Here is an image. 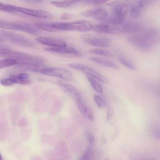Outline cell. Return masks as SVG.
<instances>
[{
    "label": "cell",
    "mask_w": 160,
    "mask_h": 160,
    "mask_svg": "<svg viewBox=\"0 0 160 160\" xmlns=\"http://www.w3.org/2000/svg\"><path fill=\"white\" fill-rule=\"evenodd\" d=\"M0 39L19 46L33 47L35 43L31 40L20 34L6 31L0 32Z\"/></svg>",
    "instance_id": "6da1fadb"
},
{
    "label": "cell",
    "mask_w": 160,
    "mask_h": 160,
    "mask_svg": "<svg viewBox=\"0 0 160 160\" xmlns=\"http://www.w3.org/2000/svg\"><path fill=\"white\" fill-rule=\"evenodd\" d=\"M0 27L4 29L19 30L34 35L37 34L38 32L37 27L23 22H9L1 20Z\"/></svg>",
    "instance_id": "7a4b0ae2"
},
{
    "label": "cell",
    "mask_w": 160,
    "mask_h": 160,
    "mask_svg": "<svg viewBox=\"0 0 160 160\" xmlns=\"http://www.w3.org/2000/svg\"><path fill=\"white\" fill-rule=\"evenodd\" d=\"M40 73L48 76L58 78L64 80L70 81L73 79L72 72L68 69L62 68H49L42 69Z\"/></svg>",
    "instance_id": "3957f363"
},
{
    "label": "cell",
    "mask_w": 160,
    "mask_h": 160,
    "mask_svg": "<svg viewBox=\"0 0 160 160\" xmlns=\"http://www.w3.org/2000/svg\"><path fill=\"white\" fill-rule=\"evenodd\" d=\"M44 50L49 52L60 55L67 58H81V53L76 49L71 47H47Z\"/></svg>",
    "instance_id": "277c9868"
},
{
    "label": "cell",
    "mask_w": 160,
    "mask_h": 160,
    "mask_svg": "<svg viewBox=\"0 0 160 160\" xmlns=\"http://www.w3.org/2000/svg\"><path fill=\"white\" fill-rule=\"evenodd\" d=\"M128 39L130 43L141 50L148 51L152 46V43L142 33L130 36Z\"/></svg>",
    "instance_id": "5b68a950"
},
{
    "label": "cell",
    "mask_w": 160,
    "mask_h": 160,
    "mask_svg": "<svg viewBox=\"0 0 160 160\" xmlns=\"http://www.w3.org/2000/svg\"><path fill=\"white\" fill-rule=\"evenodd\" d=\"M8 6L14 11L25 14L42 18H50L53 16L49 12L42 10H34L12 5L7 4Z\"/></svg>",
    "instance_id": "8992f818"
},
{
    "label": "cell",
    "mask_w": 160,
    "mask_h": 160,
    "mask_svg": "<svg viewBox=\"0 0 160 160\" xmlns=\"http://www.w3.org/2000/svg\"><path fill=\"white\" fill-rule=\"evenodd\" d=\"M36 40L39 43L47 47H61L67 46V42L65 40L59 38L40 37L37 38Z\"/></svg>",
    "instance_id": "52a82bcc"
},
{
    "label": "cell",
    "mask_w": 160,
    "mask_h": 160,
    "mask_svg": "<svg viewBox=\"0 0 160 160\" xmlns=\"http://www.w3.org/2000/svg\"><path fill=\"white\" fill-rule=\"evenodd\" d=\"M93 25L89 21L81 20L70 23L69 30L86 32L92 28Z\"/></svg>",
    "instance_id": "ba28073f"
},
{
    "label": "cell",
    "mask_w": 160,
    "mask_h": 160,
    "mask_svg": "<svg viewBox=\"0 0 160 160\" xmlns=\"http://www.w3.org/2000/svg\"><path fill=\"white\" fill-rule=\"evenodd\" d=\"M109 6L113 7V14L125 18L128 10L127 4L116 1L108 4Z\"/></svg>",
    "instance_id": "9c48e42d"
},
{
    "label": "cell",
    "mask_w": 160,
    "mask_h": 160,
    "mask_svg": "<svg viewBox=\"0 0 160 160\" xmlns=\"http://www.w3.org/2000/svg\"><path fill=\"white\" fill-rule=\"evenodd\" d=\"M78 108L80 112L91 121L94 119L93 113L91 109L86 105L82 99L80 97L76 99Z\"/></svg>",
    "instance_id": "30bf717a"
},
{
    "label": "cell",
    "mask_w": 160,
    "mask_h": 160,
    "mask_svg": "<svg viewBox=\"0 0 160 160\" xmlns=\"http://www.w3.org/2000/svg\"><path fill=\"white\" fill-rule=\"evenodd\" d=\"M122 30L125 32L133 33L141 31L142 27L133 22H126L123 23L122 26Z\"/></svg>",
    "instance_id": "8fae6325"
},
{
    "label": "cell",
    "mask_w": 160,
    "mask_h": 160,
    "mask_svg": "<svg viewBox=\"0 0 160 160\" xmlns=\"http://www.w3.org/2000/svg\"><path fill=\"white\" fill-rule=\"evenodd\" d=\"M88 43L97 47H108L110 45V40L107 38H96L93 36Z\"/></svg>",
    "instance_id": "7c38bea8"
},
{
    "label": "cell",
    "mask_w": 160,
    "mask_h": 160,
    "mask_svg": "<svg viewBox=\"0 0 160 160\" xmlns=\"http://www.w3.org/2000/svg\"><path fill=\"white\" fill-rule=\"evenodd\" d=\"M82 72L87 75L96 78L102 82L106 83L108 82L106 78L91 68L85 66Z\"/></svg>",
    "instance_id": "4fadbf2b"
},
{
    "label": "cell",
    "mask_w": 160,
    "mask_h": 160,
    "mask_svg": "<svg viewBox=\"0 0 160 160\" xmlns=\"http://www.w3.org/2000/svg\"><path fill=\"white\" fill-rule=\"evenodd\" d=\"M15 83L21 84H28L30 83L31 81L29 78L28 75L26 73H21L18 75H11L9 77Z\"/></svg>",
    "instance_id": "5bb4252c"
},
{
    "label": "cell",
    "mask_w": 160,
    "mask_h": 160,
    "mask_svg": "<svg viewBox=\"0 0 160 160\" xmlns=\"http://www.w3.org/2000/svg\"><path fill=\"white\" fill-rule=\"evenodd\" d=\"M92 28L96 32L100 33L116 34L117 28H110L106 24H98L93 26Z\"/></svg>",
    "instance_id": "9a60e30c"
},
{
    "label": "cell",
    "mask_w": 160,
    "mask_h": 160,
    "mask_svg": "<svg viewBox=\"0 0 160 160\" xmlns=\"http://www.w3.org/2000/svg\"><path fill=\"white\" fill-rule=\"evenodd\" d=\"M89 60L94 62L102 65L112 68L115 70L119 69L118 66L113 62L104 59L97 57H91Z\"/></svg>",
    "instance_id": "2e32d148"
},
{
    "label": "cell",
    "mask_w": 160,
    "mask_h": 160,
    "mask_svg": "<svg viewBox=\"0 0 160 160\" xmlns=\"http://www.w3.org/2000/svg\"><path fill=\"white\" fill-rule=\"evenodd\" d=\"M107 11L103 8H99L94 10L93 17L99 21H103L108 17Z\"/></svg>",
    "instance_id": "e0dca14e"
},
{
    "label": "cell",
    "mask_w": 160,
    "mask_h": 160,
    "mask_svg": "<svg viewBox=\"0 0 160 160\" xmlns=\"http://www.w3.org/2000/svg\"><path fill=\"white\" fill-rule=\"evenodd\" d=\"M57 82L60 86L66 89L75 95L78 96L80 95L81 92L80 91L73 86L69 84L66 83L60 80H58Z\"/></svg>",
    "instance_id": "ac0fdd59"
},
{
    "label": "cell",
    "mask_w": 160,
    "mask_h": 160,
    "mask_svg": "<svg viewBox=\"0 0 160 160\" xmlns=\"http://www.w3.org/2000/svg\"><path fill=\"white\" fill-rule=\"evenodd\" d=\"M34 26L38 28L47 32H53L58 31L53 28L51 26V23L43 22H37L34 23Z\"/></svg>",
    "instance_id": "d6986e66"
},
{
    "label": "cell",
    "mask_w": 160,
    "mask_h": 160,
    "mask_svg": "<svg viewBox=\"0 0 160 160\" xmlns=\"http://www.w3.org/2000/svg\"><path fill=\"white\" fill-rule=\"evenodd\" d=\"M16 60L12 58H6L0 61V68L2 69L17 65Z\"/></svg>",
    "instance_id": "ffe728a7"
},
{
    "label": "cell",
    "mask_w": 160,
    "mask_h": 160,
    "mask_svg": "<svg viewBox=\"0 0 160 160\" xmlns=\"http://www.w3.org/2000/svg\"><path fill=\"white\" fill-rule=\"evenodd\" d=\"M94 150L91 146H89L79 159L80 160H88L91 159L94 155Z\"/></svg>",
    "instance_id": "44dd1931"
},
{
    "label": "cell",
    "mask_w": 160,
    "mask_h": 160,
    "mask_svg": "<svg viewBox=\"0 0 160 160\" xmlns=\"http://www.w3.org/2000/svg\"><path fill=\"white\" fill-rule=\"evenodd\" d=\"M51 26L57 30H69L70 23L54 22L51 23Z\"/></svg>",
    "instance_id": "7402d4cb"
},
{
    "label": "cell",
    "mask_w": 160,
    "mask_h": 160,
    "mask_svg": "<svg viewBox=\"0 0 160 160\" xmlns=\"http://www.w3.org/2000/svg\"><path fill=\"white\" fill-rule=\"evenodd\" d=\"M87 78L90 82L94 90L99 93H102V87L99 83L92 77L87 75Z\"/></svg>",
    "instance_id": "603a6c76"
},
{
    "label": "cell",
    "mask_w": 160,
    "mask_h": 160,
    "mask_svg": "<svg viewBox=\"0 0 160 160\" xmlns=\"http://www.w3.org/2000/svg\"><path fill=\"white\" fill-rule=\"evenodd\" d=\"M124 19V18L113 14L108 20V22L112 25H119L123 23Z\"/></svg>",
    "instance_id": "cb8c5ba5"
},
{
    "label": "cell",
    "mask_w": 160,
    "mask_h": 160,
    "mask_svg": "<svg viewBox=\"0 0 160 160\" xmlns=\"http://www.w3.org/2000/svg\"><path fill=\"white\" fill-rule=\"evenodd\" d=\"M89 52L92 53L102 55L108 58H112L113 57L112 54L109 52L99 49H92L89 50Z\"/></svg>",
    "instance_id": "d4e9b609"
},
{
    "label": "cell",
    "mask_w": 160,
    "mask_h": 160,
    "mask_svg": "<svg viewBox=\"0 0 160 160\" xmlns=\"http://www.w3.org/2000/svg\"><path fill=\"white\" fill-rule=\"evenodd\" d=\"M141 8L135 6H131L130 10V16L133 18H138L140 16L142 12Z\"/></svg>",
    "instance_id": "484cf974"
},
{
    "label": "cell",
    "mask_w": 160,
    "mask_h": 160,
    "mask_svg": "<svg viewBox=\"0 0 160 160\" xmlns=\"http://www.w3.org/2000/svg\"><path fill=\"white\" fill-rule=\"evenodd\" d=\"M119 60L121 63L128 69L132 71L135 70L136 68L135 66L127 59L124 58L120 57Z\"/></svg>",
    "instance_id": "4316f807"
},
{
    "label": "cell",
    "mask_w": 160,
    "mask_h": 160,
    "mask_svg": "<svg viewBox=\"0 0 160 160\" xmlns=\"http://www.w3.org/2000/svg\"><path fill=\"white\" fill-rule=\"evenodd\" d=\"M94 99L99 108H103L105 107L106 105L104 99L101 96L96 95L94 97Z\"/></svg>",
    "instance_id": "83f0119b"
},
{
    "label": "cell",
    "mask_w": 160,
    "mask_h": 160,
    "mask_svg": "<svg viewBox=\"0 0 160 160\" xmlns=\"http://www.w3.org/2000/svg\"><path fill=\"white\" fill-rule=\"evenodd\" d=\"M50 3L53 5L59 8H66L68 7L67 3L65 1H51Z\"/></svg>",
    "instance_id": "f1b7e54d"
},
{
    "label": "cell",
    "mask_w": 160,
    "mask_h": 160,
    "mask_svg": "<svg viewBox=\"0 0 160 160\" xmlns=\"http://www.w3.org/2000/svg\"><path fill=\"white\" fill-rule=\"evenodd\" d=\"M68 66L73 69L82 72L85 66L81 64L70 63L68 64Z\"/></svg>",
    "instance_id": "f546056e"
},
{
    "label": "cell",
    "mask_w": 160,
    "mask_h": 160,
    "mask_svg": "<svg viewBox=\"0 0 160 160\" xmlns=\"http://www.w3.org/2000/svg\"><path fill=\"white\" fill-rule=\"evenodd\" d=\"M0 83L2 85L6 86H11L15 83L10 78L1 79Z\"/></svg>",
    "instance_id": "4dcf8cb0"
},
{
    "label": "cell",
    "mask_w": 160,
    "mask_h": 160,
    "mask_svg": "<svg viewBox=\"0 0 160 160\" xmlns=\"http://www.w3.org/2000/svg\"><path fill=\"white\" fill-rule=\"evenodd\" d=\"M0 9L2 11L9 13H14L16 12V11L10 8L8 6L7 4L1 3H0Z\"/></svg>",
    "instance_id": "1f68e13d"
},
{
    "label": "cell",
    "mask_w": 160,
    "mask_h": 160,
    "mask_svg": "<svg viewBox=\"0 0 160 160\" xmlns=\"http://www.w3.org/2000/svg\"><path fill=\"white\" fill-rule=\"evenodd\" d=\"M94 10H88L82 12L80 13V14L83 16L91 17H93Z\"/></svg>",
    "instance_id": "d6a6232c"
},
{
    "label": "cell",
    "mask_w": 160,
    "mask_h": 160,
    "mask_svg": "<svg viewBox=\"0 0 160 160\" xmlns=\"http://www.w3.org/2000/svg\"><path fill=\"white\" fill-rule=\"evenodd\" d=\"M109 0H85L87 3L92 4H100L104 3Z\"/></svg>",
    "instance_id": "836d02e7"
},
{
    "label": "cell",
    "mask_w": 160,
    "mask_h": 160,
    "mask_svg": "<svg viewBox=\"0 0 160 160\" xmlns=\"http://www.w3.org/2000/svg\"><path fill=\"white\" fill-rule=\"evenodd\" d=\"M87 138L88 141L91 144H93L95 142L96 139L94 135L92 133L88 132Z\"/></svg>",
    "instance_id": "e575fe53"
},
{
    "label": "cell",
    "mask_w": 160,
    "mask_h": 160,
    "mask_svg": "<svg viewBox=\"0 0 160 160\" xmlns=\"http://www.w3.org/2000/svg\"><path fill=\"white\" fill-rule=\"evenodd\" d=\"M73 16L72 14L68 12H63L60 15V18L62 20H67L71 18Z\"/></svg>",
    "instance_id": "d590c367"
},
{
    "label": "cell",
    "mask_w": 160,
    "mask_h": 160,
    "mask_svg": "<svg viewBox=\"0 0 160 160\" xmlns=\"http://www.w3.org/2000/svg\"><path fill=\"white\" fill-rule=\"evenodd\" d=\"M113 115V111L112 109L110 108H108L107 110V119L108 121H110L112 120Z\"/></svg>",
    "instance_id": "8d00e7d4"
},
{
    "label": "cell",
    "mask_w": 160,
    "mask_h": 160,
    "mask_svg": "<svg viewBox=\"0 0 160 160\" xmlns=\"http://www.w3.org/2000/svg\"><path fill=\"white\" fill-rule=\"evenodd\" d=\"M144 7L151 5L157 2L159 0H142Z\"/></svg>",
    "instance_id": "74e56055"
},
{
    "label": "cell",
    "mask_w": 160,
    "mask_h": 160,
    "mask_svg": "<svg viewBox=\"0 0 160 160\" xmlns=\"http://www.w3.org/2000/svg\"><path fill=\"white\" fill-rule=\"evenodd\" d=\"M81 0H65L67 3L68 7L72 5Z\"/></svg>",
    "instance_id": "f35d334b"
},
{
    "label": "cell",
    "mask_w": 160,
    "mask_h": 160,
    "mask_svg": "<svg viewBox=\"0 0 160 160\" xmlns=\"http://www.w3.org/2000/svg\"><path fill=\"white\" fill-rule=\"evenodd\" d=\"M42 1V0H30V2H39Z\"/></svg>",
    "instance_id": "ab89813d"
},
{
    "label": "cell",
    "mask_w": 160,
    "mask_h": 160,
    "mask_svg": "<svg viewBox=\"0 0 160 160\" xmlns=\"http://www.w3.org/2000/svg\"><path fill=\"white\" fill-rule=\"evenodd\" d=\"M25 2H30V0H20Z\"/></svg>",
    "instance_id": "60d3db41"
}]
</instances>
